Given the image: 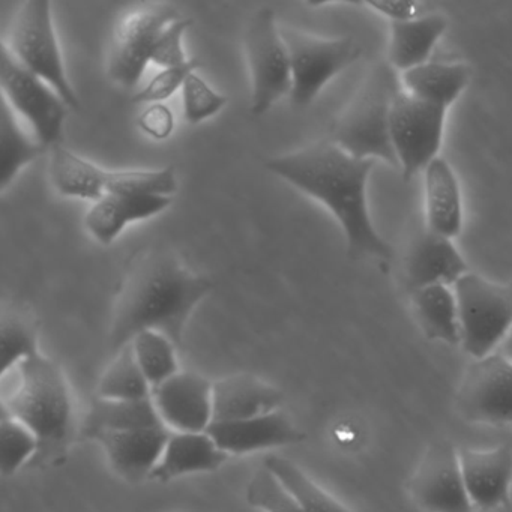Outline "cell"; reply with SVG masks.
Here are the masks:
<instances>
[{"instance_id":"obj_1","label":"cell","mask_w":512,"mask_h":512,"mask_svg":"<svg viewBox=\"0 0 512 512\" xmlns=\"http://www.w3.org/2000/svg\"><path fill=\"white\" fill-rule=\"evenodd\" d=\"M376 161L359 160L319 140L266 161V169L329 209L346 236L350 259L389 262L394 248L379 235L368 209V181Z\"/></svg>"},{"instance_id":"obj_2","label":"cell","mask_w":512,"mask_h":512,"mask_svg":"<svg viewBox=\"0 0 512 512\" xmlns=\"http://www.w3.org/2000/svg\"><path fill=\"white\" fill-rule=\"evenodd\" d=\"M211 290L208 278L185 268L167 248L143 251L128 268L116 299L107 340L110 356L145 331L161 332L181 349L191 314Z\"/></svg>"},{"instance_id":"obj_3","label":"cell","mask_w":512,"mask_h":512,"mask_svg":"<svg viewBox=\"0 0 512 512\" xmlns=\"http://www.w3.org/2000/svg\"><path fill=\"white\" fill-rule=\"evenodd\" d=\"M16 392L2 403L8 415L35 434L38 452L32 467L64 460L74 431L73 397L61 367L43 353L19 367Z\"/></svg>"},{"instance_id":"obj_4","label":"cell","mask_w":512,"mask_h":512,"mask_svg":"<svg viewBox=\"0 0 512 512\" xmlns=\"http://www.w3.org/2000/svg\"><path fill=\"white\" fill-rule=\"evenodd\" d=\"M401 76L388 62L376 65L332 127L331 140L359 160L385 161L398 169L391 139V113Z\"/></svg>"},{"instance_id":"obj_5","label":"cell","mask_w":512,"mask_h":512,"mask_svg":"<svg viewBox=\"0 0 512 512\" xmlns=\"http://www.w3.org/2000/svg\"><path fill=\"white\" fill-rule=\"evenodd\" d=\"M2 44L26 70L52 86L70 109H80L79 97L65 70L49 0L23 2L11 23L8 40Z\"/></svg>"},{"instance_id":"obj_6","label":"cell","mask_w":512,"mask_h":512,"mask_svg":"<svg viewBox=\"0 0 512 512\" xmlns=\"http://www.w3.org/2000/svg\"><path fill=\"white\" fill-rule=\"evenodd\" d=\"M461 346L475 359L499 349L512 329V287L467 272L454 284Z\"/></svg>"},{"instance_id":"obj_7","label":"cell","mask_w":512,"mask_h":512,"mask_svg":"<svg viewBox=\"0 0 512 512\" xmlns=\"http://www.w3.org/2000/svg\"><path fill=\"white\" fill-rule=\"evenodd\" d=\"M251 77V113L265 115L292 92L289 52L272 8L256 11L244 35Z\"/></svg>"},{"instance_id":"obj_8","label":"cell","mask_w":512,"mask_h":512,"mask_svg":"<svg viewBox=\"0 0 512 512\" xmlns=\"http://www.w3.org/2000/svg\"><path fill=\"white\" fill-rule=\"evenodd\" d=\"M281 35L289 52L290 98L296 107L313 103L334 77L361 56V47L352 38H320L293 28H281Z\"/></svg>"},{"instance_id":"obj_9","label":"cell","mask_w":512,"mask_h":512,"mask_svg":"<svg viewBox=\"0 0 512 512\" xmlns=\"http://www.w3.org/2000/svg\"><path fill=\"white\" fill-rule=\"evenodd\" d=\"M0 88L2 98L31 124L47 151L61 145L70 107L52 86L26 70L5 44L0 46Z\"/></svg>"},{"instance_id":"obj_10","label":"cell","mask_w":512,"mask_h":512,"mask_svg":"<svg viewBox=\"0 0 512 512\" xmlns=\"http://www.w3.org/2000/svg\"><path fill=\"white\" fill-rule=\"evenodd\" d=\"M448 110L401 91L391 113V139L404 181L439 157Z\"/></svg>"},{"instance_id":"obj_11","label":"cell","mask_w":512,"mask_h":512,"mask_svg":"<svg viewBox=\"0 0 512 512\" xmlns=\"http://www.w3.org/2000/svg\"><path fill=\"white\" fill-rule=\"evenodd\" d=\"M179 19L181 13L172 4H146L124 17L110 43L107 58L110 79L122 88L139 85L152 62L161 32Z\"/></svg>"},{"instance_id":"obj_12","label":"cell","mask_w":512,"mask_h":512,"mask_svg":"<svg viewBox=\"0 0 512 512\" xmlns=\"http://www.w3.org/2000/svg\"><path fill=\"white\" fill-rule=\"evenodd\" d=\"M455 404L464 421L512 422V361L500 352L475 359L464 373Z\"/></svg>"},{"instance_id":"obj_13","label":"cell","mask_w":512,"mask_h":512,"mask_svg":"<svg viewBox=\"0 0 512 512\" xmlns=\"http://www.w3.org/2000/svg\"><path fill=\"white\" fill-rule=\"evenodd\" d=\"M413 502L427 512H473L452 443H431L409 482Z\"/></svg>"},{"instance_id":"obj_14","label":"cell","mask_w":512,"mask_h":512,"mask_svg":"<svg viewBox=\"0 0 512 512\" xmlns=\"http://www.w3.org/2000/svg\"><path fill=\"white\" fill-rule=\"evenodd\" d=\"M152 401L167 428L205 433L214 422V383L191 371H179L152 389Z\"/></svg>"},{"instance_id":"obj_15","label":"cell","mask_w":512,"mask_h":512,"mask_svg":"<svg viewBox=\"0 0 512 512\" xmlns=\"http://www.w3.org/2000/svg\"><path fill=\"white\" fill-rule=\"evenodd\" d=\"M206 433L229 455L251 454L305 440V434L281 410L242 421L212 422Z\"/></svg>"},{"instance_id":"obj_16","label":"cell","mask_w":512,"mask_h":512,"mask_svg":"<svg viewBox=\"0 0 512 512\" xmlns=\"http://www.w3.org/2000/svg\"><path fill=\"white\" fill-rule=\"evenodd\" d=\"M172 430L167 427L133 431H106L91 440L100 443L115 472L130 482L151 479Z\"/></svg>"},{"instance_id":"obj_17","label":"cell","mask_w":512,"mask_h":512,"mask_svg":"<svg viewBox=\"0 0 512 512\" xmlns=\"http://www.w3.org/2000/svg\"><path fill=\"white\" fill-rule=\"evenodd\" d=\"M469 271L452 239L431 230L419 233L407 251L406 283L410 292L430 286H454Z\"/></svg>"},{"instance_id":"obj_18","label":"cell","mask_w":512,"mask_h":512,"mask_svg":"<svg viewBox=\"0 0 512 512\" xmlns=\"http://www.w3.org/2000/svg\"><path fill=\"white\" fill-rule=\"evenodd\" d=\"M467 496L476 508L509 505L512 482V449L503 445L491 451L463 449L458 452Z\"/></svg>"},{"instance_id":"obj_19","label":"cell","mask_w":512,"mask_h":512,"mask_svg":"<svg viewBox=\"0 0 512 512\" xmlns=\"http://www.w3.org/2000/svg\"><path fill=\"white\" fill-rule=\"evenodd\" d=\"M281 404L283 392L253 374H233L214 382V422L268 415Z\"/></svg>"},{"instance_id":"obj_20","label":"cell","mask_w":512,"mask_h":512,"mask_svg":"<svg viewBox=\"0 0 512 512\" xmlns=\"http://www.w3.org/2000/svg\"><path fill=\"white\" fill-rule=\"evenodd\" d=\"M172 203L173 197L106 193L86 212L85 227L95 241L110 245L127 224L161 214Z\"/></svg>"},{"instance_id":"obj_21","label":"cell","mask_w":512,"mask_h":512,"mask_svg":"<svg viewBox=\"0 0 512 512\" xmlns=\"http://www.w3.org/2000/svg\"><path fill=\"white\" fill-rule=\"evenodd\" d=\"M424 173L428 230L445 238H457L463 230L464 209L454 169L445 158L437 157Z\"/></svg>"},{"instance_id":"obj_22","label":"cell","mask_w":512,"mask_h":512,"mask_svg":"<svg viewBox=\"0 0 512 512\" xmlns=\"http://www.w3.org/2000/svg\"><path fill=\"white\" fill-rule=\"evenodd\" d=\"M230 455L208 433L172 431L163 457L152 472L154 481L167 482L193 473L214 472Z\"/></svg>"},{"instance_id":"obj_23","label":"cell","mask_w":512,"mask_h":512,"mask_svg":"<svg viewBox=\"0 0 512 512\" xmlns=\"http://www.w3.org/2000/svg\"><path fill=\"white\" fill-rule=\"evenodd\" d=\"M446 29L448 19L437 11L409 22L391 23L388 64L403 74L430 61Z\"/></svg>"},{"instance_id":"obj_24","label":"cell","mask_w":512,"mask_h":512,"mask_svg":"<svg viewBox=\"0 0 512 512\" xmlns=\"http://www.w3.org/2000/svg\"><path fill=\"white\" fill-rule=\"evenodd\" d=\"M469 82L470 68L460 62L428 61L401 74L404 92L445 110L461 97Z\"/></svg>"},{"instance_id":"obj_25","label":"cell","mask_w":512,"mask_h":512,"mask_svg":"<svg viewBox=\"0 0 512 512\" xmlns=\"http://www.w3.org/2000/svg\"><path fill=\"white\" fill-rule=\"evenodd\" d=\"M49 178L61 196L94 200L106 194V170L62 145L49 151Z\"/></svg>"},{"instance_id":"obj_26","label":"cell","mask_w":512,"mask_h":512,"mask_svg":"<svg viewBox=\"0 0 512 512\" xmlns=\"http://www.w3.org/2000/svg\"><path fill=\"white\" fill-rule=\"evenodd\" d=\"M166 427L152 398L140 401H113L98 398L92 403L82 427V437L91 440L106 431H133Z\"/></svg>"},{"instance_id":"obj_27","label":"cell","mask_w":512,"mask_h":512,"mask_svg":"<svg viewBox=\"0 0 512 512\" xmlns=\"http://www.w3.org/2000/svg\"><path fill=\"white\" fill-rule=\"evenodd\" d=\"M412 307L425 337L457 346L461 344L457 299L449 286H430L412 292Z\"/></svg>"},{"instance_id":"obj_28","label":"cell","mask_w":512,"mask_h":512,"mask_svg":"<svg viewBox=\"0 0 512 512\" xmlns=\"http://www.w3.org/2000/svg\"><path fill=\"white\" fill-rule=\"evenodd\" d=\"M47 149L38 140L31 139L17 122L14 110L2 98L0 112V190L17 178L20 170L40 158Z\"/></svg>"},{"instance_id":"obj_29","label":"cell","mask_w":512,"mask_h":512,"mask_svg":"<svg viewBox=\"0 0 512 512\" xmlns=\"http://www.w3.org/2000/svg\"><path fill=\"white\" fill-rule=\"evenodd\" d=\"M263 466L283 484L290 496L296 500L304 512H352L337 499L326 493L316 482L311 481L298 466L281 457L271 454L265 458Z\"/></svg>"},{"instance_id":"obj_30","label":"cell","mask_w":512,"mask_h":512,"mask_svg":"<svg viewBox=\"0 0 512 512\" xmlns=\"http://www.w3.org/2000/svg\"><path fill=\"white\" fill-rule=\"evenodd\" d=\"M97 397L113 401H140L152 398V386L143 374L131 344L113 358L112 364L98 383Z\"/></svg>"},{"instance_id":"obj_31","label":"cell","mask_w":512,"mask_h":512,"mask_svg":"<svg viewBox=\"0 0 512 512\" xmlns=\"http://www.w3.org/2000/svg\"><path fill=\"white\" fill-rule=\"evenodd\" d=\"M134 355L152 389L172 379L179 371L178 347L157 331H145L133 341Z\"/></svg>"},{"instance_id":"obj_32","label":"cell","mask_w":512,"mask_h":512,"mask_svg":"<svg viewBox=\"0 0 512 512\" xmlns=\"http://www.w3.org/2000/svg\"><path fill=\"white\" fill-rule=\"evenodd\" d=\"M178 190L175 167L107 172L106 193L172 197Z\"/></svg>"},{"instance_id":"obj_33","label":"cell","mask_w":512,"mask_h":512,"mask_svg":"<svg viewBox=\"0 0 512 512\" xmlns=\"http://www.w3.org/2000/svg\"><path fill=\"white\" fill-rule=\"evenodd\" d=\"M38 452L35 434L22 422L0 409V470L2 475L11 476L31 463Z\"/></svg>"},{"instance_id":"obj_34","label":"cell","mask_w":512,"mask_h":512,"mask_svg":"<svg viewBox=\"0 0 512 512\" xmlns=\"http://www.w3.org/2000/svg\"><path fill=\"white\" fill-rule=\"evenodd\" d=\"M0 346H2L0 377L4 379L8 371L19 368L23 362L40 353L37 329L22 316L17 314L5 316L0 329Z\"/></svg>"},{"instance_id":"obj_35","label":"cell","mask_w":512,"mask_h":512,"mask_svg":"<svg viewBox=\"0 0 512 512\" xmlns=\"http://www.w3.org/2000/svg\"><path fill=\"white\" fill-rule=\"evenodd\" d=\"M181 92L184 118L190 125H197L212 118L229 103L226 95L214 91L197 73L187 77Z\"/></svg>"},{"instance_id":"obj_36","label":"cell","mask_w":512,"mask_h":512,"mask_svg":"<svg viewBox=\"0 0 512 512\" xmlns=\"http://www.w3.org/2000/svg\"><path fill=\"white\" fill-rule=\"evenodd\" d=\"M250 505L266 512H304L280 481L266 469L257 470L247 488Z\"/></svg>"},{"instance_id":"obj_37","label":"cell","mask_w":512,"mask_h":512,"mask_svg":"<svg viewBox=\"0 0 512 512\" xmlns=\"http://www.w3.org/2000/svg\"><path fill=\"white\" fill-rule=\"evenodd\" d=\"M203 67L202 61L197 58L188 59L179 67L163 68V71L155 74L151 82L137 92L133 97V103L158 104L169 100L178 89H182L185 80L190 74L196 73Z\"/></svg>"},{"instance_id":"obj_38","label":"cell","mask_w":512,"mask_h":512,"mask_svg":"<svg viewBox=\"0 0 512 512\" xmlns=\"http://www.w3.org/2000/svg\"><path fill=\"white\" fill-rule=\"evenodd\" d=\"M191 26H193V20L184 19V17L170 23L161 32L160 38H158L157 44H155L152 62L158 65V67L163 68L179 67V65L185 64L188 59L185 56L182 40H184L185 32Z\"/></svg>"},{"instance_id":"obj_39","label":"cell","mask_w":512,"mask_h":512,"mask_svg":"<svg viewBox=\"0 0 512 512\" xmlns=\"http://www.w3.org/2000/svg\"><path fill=\"white\" fill-rule=\"evenodd\" d=\"M367 5L380 16L391 20V23L409 22L433 13L430 5L422 4L418 0H376L368 2Z\"/></svg>"},{"instance_id":"obj_40","label":"cell","mask_w":512,"mask_h":512,"mask_svg":"<svg viewBox=\"0 0 512 512\" xmlns=\"http://www.w3.org/2000/svg\"><path fill=\"white\" fill-rule=\"evenodd\" d=\"M139 127L152 139L166 140L175 130V116L166 104H149L139 116Z\"/></svg>"},{"instance_id":"obj_41","label":"cell","mask_w":512,"mask_h":512,"mask_svg":"<svg viewBox=\"0 0 512 512\" xmlns=\"http://www.w3.org/2000/svg\"><path fill=\"white\" fill-rule=\"evenodd\" d=\"M497 352L502 353V355L506 356L509 361H512V329L511 332H509L508 337H506L505 340H503V343L500 344Z\"/></svg>"}]
</instances>
